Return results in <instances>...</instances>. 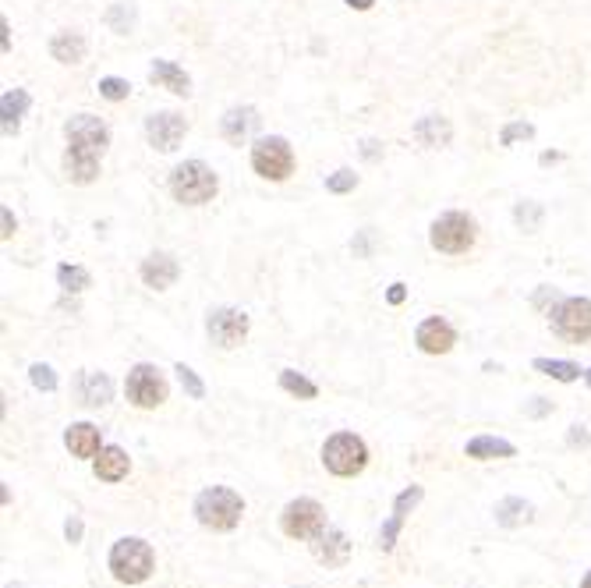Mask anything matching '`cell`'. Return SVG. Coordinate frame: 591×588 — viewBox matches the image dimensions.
I'll list each match as a JSON object with an SVG mask.
<instances>
[{
    "mask_svg": "<svg viewBox=\"0 0 591 588\" xmlns=\"http://www.w3.org/2000/svg\"><path fill=\"white\" fill-rule=\"evenodd\" d=\"M67 135V153L65 170L75 185H93L99 174V157L110 146V128L93 117V114H78L65 125Z\"/></svg>",
    "mask_w": 591,
    "mask_h": 588,
    "instance_id": "cell-1",
    "label": "cell"
},
{
    "mask_svg": "<svg viewBox=\"0 0 591 588\" xmlns=\"http://www.w3.org/2000/svg\"><path fill=\"white\" fill-rule=\"evenodd\" d=\"M245 514V500L234 490H224V486H213V490H202L195 500V518L198 524L213 528V532H230L234 524L241 522Z\"/></svg>",
    "mask_w": 591,
    "mask_h": 588,
    "instance_id": "cell-2",
    "label": "cell"
},
{
    "mask_svg": "<svg viewBox=\"0 0 591 588\" xmlns=\"http://www.w3.org/2000/svg\"><path fill=\"white\" fill-rule=\"evenodd\" d=\"M156 567V556H153V546L142 542V539H121L114 542L110 550V571L121 585H142Z\"/></svg>",
    "mask_w": 591,
    "mask_h": 588,
    "instance_id": "cell-3",
    "label": "cell"
},
{
    "mask_svg": "<svg viewBox=\"0 0 591 588\" xmlns=\"http://www.w3.org/2000/svg\"><path fill=\"white\" fill-rule=\"evenodd\" d=\"M170 192L185 206H202V202H209L216 196V174L202 160H188V164H181L170 174Z\"/></svg>",
    "mask_w": 591,
    "mask_h": 588,
    "instance_id": "cell-4",
    "label": "cell"
},
{
    "mask_svg": "<svg viewBox=\"0 0 591 588\" xmlns=\"http://www.w3.org/2000/svg\"><path fill=\"white\" fill-rule=\"evenodd\" d=\"M323 461H326V468L333 475L351 479V475H358L368 464V451H365V443L355 432H336V436H329L326 447H323Z\"/></svg>",
    "mask_w": 591,
    "mask_h": 588,
    "instance_id": "cell-5",
    "label": "cell"
},
{
    "mask_svg": "<svg viewBox=\"0 0 591 588\" xmlns=\"http://www.w3.org/2000/svg\"><path fill=\"white\" fill-rule=\"evenodd\" d=\"M280 528H284V535H291V539H316V535H323V528H326V511H323L316 500H308V496L291 500V503L284 507V514H280Z\"/></svg>",
    "mask_w": 591,
    "mask_h": 588,
    "instance_id": "cell-6",
    "label": "cell"
},
{
    "mask_svg": "<svg viewBox=\"0 0 591 588\" xmlns=\"http://www.w3.org/2000/svg\"><path fill=\"white\" fill-rule=\"evenodd\" d=\"M252 167L269 177V181H284L291 170H295V153L287 146V138L280 135H269V138H259L252 146Z\"/></svg>",
    "mask_w": 591,
    "mask_h": 588,
    "instance_id": "cell-7",
    "label": "cell"
},
{
    "mask_svg": "<svg viewBox=\"0 0 591 588\" xmlns=\"http://www.w3.org/2000/svg\"><path fill=\"white\" fill-rule=\"evenodd\" d=\"M553 329L570 344H585L591 337V301L588 298H563L553 309Z\"/></svg>",
    "mask_w": 591,
    "mask_h": 588,
    "instance_id": "cell-8",
    "label": "cell"
},
{
    "mask_svg": "<svg viewBox=\"0 0 591 588\" xmlns=\"http://www.w3.org/2000/svg\"><path fill=\"white\" fill-rule=\"evenodd\" d=\"M475 245V224L464 213H446L432 224V248L446 252V256H460Z\"/></svg>",
    "mask_w": 591,
    "mask_h": 588,
    "instance_id": "cell-9",
    "label": "cell"
},
{
    "mask_svg": "<svg viewBox=\"0 0 591 588\" xmlns=\"http://www.w3.org/2000/svg\"><path fill=\"white\" fill-rule=\"evenodd\" d=\"M125 390H128V400H132L135 408H160L166 400V380L160 376V369L156 365H135L132 372H128V383H125Z\"/></svg>",
    "mask_w": 591,
    "mask_h": 588,
    "instance_id": "cell-10",
    "label": "cell"
},
{
    "mask_svg": "<svg viewBox=\"0 0 591 588\" xmlns=\"http://www.w3.org/2000/svg\"><path fill=\"white\" fill-rule=\"evenodd\" d=\"M205 329H209V340L216 348H227L230 351V348H237L248 337V316L237 312V309H216V312H209Z\"/></svg>",
    "mask_w": 591,
    "mask_h": 588,
    "instance_id": "cell-11",
    "label": "cell"
},
{
    "mask_svg": "<svg viewBox=\"0 0 591 588\" xmlns=\"http://www.w3.org/2000/svg\"><path fill=\"white\" fill-rule=\"evenodd\" d=\"M185 117L181 114H153L149 121H145V138H149V146L153 149H160V153H174L177 146H181V138H185Z\"/></svg>",
    "mask_w": 591,
    "mask_h": 588,
    "instance_id": "cell-12",
    "label": "cell"
},
{
    "mask_svg": "<svg viewBox=\"0 0 591 588\" xmlns=\"http://www.w3.org/2000/svg\"><path fill=\"white\" fill-rule=\"evenodd\" d=\"M422 496H426V492H422V486H411V490H404L394 500V518L383 524V532H379V546H383V550H394V546H396L400 524H404V518H407V514H411V511L422 503Z\"/></svg>",
    "mask_w": 591,
    "mask_h": 588,
    "instance_id": "cell-13",
    "label": "cell"
},
{
    "mask_svg": "<svg viewBox=\"0 0 591 588\" xmlns=\"http://www.w3.org/2000/svg\"><path fill=\"white\" fill-rule=\"evenodd\" d=\"M312 553H316L319 563H326V567H344L351 560V542H347V535L340 528H326L323 535H316Z\"/></svg>",
    "mask_w": 591,
    "mask_h": 588,
    "instance_id": "cell-14",
    "label": "cell"
},
{
    "mask_svg": "<svg viewBox=\"0 0 591 588\" xmlns=\"http://www.w3.org/2000/svg\"><path fill=\"white\" fill-rule=\"evenodd\" d=\"M454 340H457V333H454V327L446 319H426L418 327V348L426 355H446L454 348Z\"/></svg>",
    "mask_w": 591,
    "mask_h": 588,
    "instance_id": "cell-15",
    "label": "cell"
},
{
    "mask_svg": "<svg viewBox=\"0 0 591 588\" xmlns=\"http://www.w3.org/2000/svg\"><path fill=\"white\" fill-rule=\"evenodd\" d=\"M177 273H181V266H177L174 256H166V252H153L149 259L142 262V280L149 288H156V291H166L177 280Z\"/></svg>",
    "mask_w": 591,
    "mask_h": 588,
    "instance_id": "cell-16",
    "label": "cell"
},
{
    "mask_svg": "<svg viewBox=\"0 0 591 588\" xmlns=\"http://www.w3.org/2000/svg\"><path fill=\"white\" fill-rule=\"evenodd\" d=\"M259 110L255 106H234V110H227V117H224V125H220V131H224V138L227 142H234V146H241L252 131L259 128Z\"/></svg>",
    "mask_w": 591,
    "mask_h": 588,
    "instance_id": "cell-17",
    "label": "cell"
},
{
    "mask_svg": "<svg viewBox=\"0 0 591 588\" xmlns=\"http://www.w3.org/2000/svg\"><path fill=\"white\" fill-rule=\"evenodd\" d=\"M65 443L75 458H96L99 451H103V443H99V429L93 422H75L65 432Z\"/></svg>",
    "mask_w": 591,
    "mask_h": 588,
    "instance_id": "cell-18",
    "label": "cell"
},
{
    "mask_svg": "<svg viewBox=\"0 0 591 588\" xmlns=\"http://www.w3.org/2000/svg\"><path fill=\"white\" fill-rule=\"evenodd\" d=\"M128 468H132V461H128V454L121 447H103L96 458H93V471H96V479H103V482H121L128 475Z\"/></svg>",
    "mask_w": 591,
    "mask_h": 588,
    "instance_id": "cell-19",
    "label": "cell"
},
{
    "mask_svg": "<svg viewBox=\"0 0 591 588\" xmlns=\"http://www.w3.org/2000/svg\"><path fill=\"white\" fill-rule=\"evenodd\" d=\"M149 78H153L160 89H170V93H177V96H188V93H192V78H188L177 65H170V61H153Z\"/></svg>",
    "mask_w": 591,
    "mask_h": 588,
    "instance_id": "cell-20",
    "label": "cell"
},
{
    "mask_svg": "<svg viewBox=\"0 0 591 588\" xmlns=\"http://www.w3.org/2000/svg\"><path fill=\"white\" fill-rule=\"evenodd\" d=\"M29 106V93L25 89H7L0 96V117H4V135H18V117Z\"/></svg>",
    "mask_w": 591,
    "mask_h": 588,
    "instance_id": "cell-21",
    "label": "cell"
},
{
    "mask_svg": "<svg viewBox=\"0 0 591 588\" xmlns=\"http://www.w3.org/2000/svg\"><path fill=\"white\" fill-rule=\"evenodd\" d=\"M50 54H54V61H61V65H78V61L85 57V39L78 33H57L50 39Z\"/></svg>",
    "mask_w": 591,
    "mask_h": 588,
    "instance_id": "cell-22",
    "label": "cell"
},
{
    "mask_svg": "<svg viewBox=\"0 0 591 588\" xmlns=\"http://www.w3.org/2000/svg\"><path fill=\"white\" fill-rule=\"evenodd\" d=\"M415 138L422 142V146H446L450 138H454V128H450V121L446 117H422L418 125H415Z\"/></svg>",
    "mask_w": 591,
    "mask_h": 588,
    "instance_id": "cell-23",
    "label": "cell"
},
{
    "mask_svg": "<svg viewBox=\"0 0 591 588\" xmlns=\"http://www.w3.org/2000/svg\"><path fill=\"white\" fill-rule=\"evenodd\" d=\"M467 458L475 461H493V458H514V443L496 440V436H475L467 443Z\"/></svg>",
    "mask_w": 591,
    "mask_h": 588,
    "instance_id": "cell-24",
    "label": "cell"
},
{
    "mask_svg": "<svg viewBox=\"0 0 591 588\" xmlns=\"http://www.w3.org/2000/svg\"><path fill=\"white\" fill-rule=\"evenodd\" d=\"M82 400L85 404H106L110 393H114V383L103 376V372H82Z\"/></svg>",
    "mask_w": 591,
    "mask_h": 588,
    "instance_id": "cell-25",
    "label": "cell"
},
{
    "mask_svg": "<svg viewBox=\"0 0 591 588\" xmlns=\"http://www.w3.org/2000/svg\"><path fill=\"white\" fill-rule=\"evenodd\" d=\"M496 522L503 524V528H517V524L531 522V503H525V500H517V496H510V500H503V503L496 507Z\"/></svg>",
    "mask_w": 591,
    "mask_h": 588,
    "instance_id": "cell-26",
    "label": "cell"
},
{
    "mask_svg": "<svg viewBox=\"0 0 591 588\" xmlns=\"http://www.w3.org/2000/svg\"><path fill=\"white\" fill-rule=\"evenodd\" d=\"M535 369L546 372V376H553V380H559V383H574V380L581 376V365L559 361V359H535Z\"/></svg>",
    "mask_w": 591,
    "mask_h": 588,
    "instance_id": "cell-27",
    "label": "cell"
},
{
    "mask_svg": "<svg viewBox=\"0 0 591 588\" xmlns=\"http://www.w3.org/2000/svg\"><path fill=\"white\" fill-rule=\"evenodd\" d=\"M280 387L287 393H295V397H305V400H312V397L319 393V387H316L312 380H305L301 372H295V369H284V372H280Z\"/></svg>",
    "mask_w": 591,
    "mask_h": 588,
    "instance_id": "cell-28",
    "label": "cell"
},
{
    "mask_svg": "<svg viewBox=\"0 0 591 588\" xmlns=\"http://www.w3.org/2000/svg\"><path fill=\"white\" fill-rule=\"evenodd\" d=\"M57 280H61V288L65 291H71V294H78V291H85L89 288V273L82 269V266H57Z\"/></svg>",
    "mask_w": 591,
    "mask_h": 588,
    "instance_id": "cell-29",
    "label": "cell"
},
{
    "mask_svg": "<svg viewBox=\"0 0 591 588\" xmlns=\"http://www.w3.org/2000/svg\"><path fill=\"white\" fill-rule=\"evenodd\" d=\"M514 220H517V228H521V230L535 234V230L542 228V206H538V202H517Z\"/></svg>",
    "mask_w": 591,
    "mask_h": 588,
    "instance_id": "cell-30",
    "label": "cell"
},
{
    "mask_svg": "<svg viewBox=\"0 0 591 588\" xmlns=\"http://www.w3.org/2000/svg\"><path fill=\"white\" fill-rule=\"evenodd\" d=\"M106 22H110L114 33H128L135 25V7H128V4H114L110 15H106Z\"/></svg>",
    "mask_w": 591,
    "mask_h": 588,
    "instance_id": "cell-31",
    "label": "cell"
},
{
    "mask_svg": "<svg viewBox=\"0 0 591 588\" xmlns=\"http://www.w3.org/2000/svg\"><path fill=\"white\" fill-rule=\"evenodd\" d=\"M174 372H177V380H181V387L188 390V397H192V400H202V397H205V387H202V380H198V376H195V369H188V365L181 361V365H177Z\"/></svg>",
    "mask_w": 591,
    "mask_h": 588,
    "instance_id": "cell-32",
    "label": "cell"
},
{
    "mask_svg": "<svg viewBox=\"0 0 591 588\" xmlns=\"http://www.w3.org/2000/svg\"><path fill=\"white\" fill-rule=\"evenodd\" d=\"M29 376H33V387L35 390H57V372L50 369V365H43V361H35L33 369H29Z\"/></svg>",
    "mask_w": 591,
    "mask_h": 588,
    "instance_id": "cell-33",
    "label": "cell"
},
{
    "mask_svg": "<svg viewBox=\"0 0 591 588\" xmlns=\"http://www.w3.org/2000/svg\"><path fill=\"white\" fill-rule=\"evenodd\" d=\"M128 93H132V86L125 78H99V96L121 103V99H128Z\"/></svg>",
    "mask_w": 591,
    "mask_h": 588,
    "instance_id": "cell-34",
    "label": "cell"
},
{
    "mask_svg": "<svg viewBox=\"0 0 591 588\" xmlns=\"http://www.w3.org/2000/svg\"><path fill=\"white\" fill-rule=\"evenodd\" d=\"M355 185H358V174H355V170H336V174L326 181V188H329V192H336V196L351 192Z\"/></svg>",
    "mask_w": 591,
    "mask_h": 588,
    "instance_id": "cell-35",
    "label": "cell"
},
{
    "mask_svg": "<svg viewBox=\"0 0 591 588\" xmlns=\"http://www.w3.org/2000/svg\"><path fill=\"white\" fill-rule=\"evenodd\" d=\"M531 135H535V128H531V125H525V121H514V125H506V128H503L499 142H503V146H514L517 138H531Z\"/></svg>",
    "mask_w": 591,
    "mask_h": 588,
    "instance_id": "cell-36",
    "label": "cell"
},
{
    "mask_svg": "<svg viewBox=\"0 0 591 588\" xmlns=\"http://www.w3.org/2000/svg\"><path fill=\"white\" fill-rule=\"evenodd\" d=\"M65 535H67V542H78L82 539V518H67V524H65Z\"/></svg>",
    "mask_w": 591,
    "mask_h": 588,
    "instance_id": "cell-37",
    "label": "cell"
},
{
    "mask_svg": "<svg viewBox=\"0 0 591 588\" xmlns=\"http://www.w3.org/2000/svg\"><path fill=\"white\" fill-rule=\"evenodd\" d=\"M404 298H407V291H404V284H394V288L386 291V301H390V305H400Z\"/></svg>",
    "mask_w": 591,
    "mask_h": 588,
    "instance_id": "cell-38",
    "label": "cell"
},
{
    "mask_svg": "<svg viewBox=\"0 0 591 588\" xmlns=\"http://www.w3.org/2000/svg\"><path fill=\"white\" fill-rule=\"evenodd\" d=\"M368 248H372V234H368V230H365L362 238H358V241H355V252H358V256H368Z\"/></svg>",
    "mask_w": 591,
    "mask_h": 588,
    "instance_id": "cell-39",
    "label": "cell"
},
{
    "mask_svg": "<svg viewBox=\"0 0 591 588\" xmlns=\"http://www.w3.org/2000/svg\"><path fill=\"white\" fill-rule=\"evenodd\" d=\"M549 408H553V404H549V400H542V397H538V400H535V404H531V408H527V415H535V419H538V415H546V411H549Z\"/></svg>",
    "mask_w": 591,
    "mask_h": 588,
    "instance_id": "cell-40",
    "label": "cell"
},
{
    "mask_svg": "<svg viewBox=\"0 0 591 588\" xmlns=\"http://www.w3.org/2000/svg\"><path fill=\"white\" fill-rule=\"evenodd\" d=\"M362 157L365 160H376V157H379V142H372V138L362 142Z\"/></svg>",
    "mask_w": 591,
    "mask_h": 588,
    "instance_id": "cell-41",
    "label": "cell"
},
{
    "mask_svg": "<svg viewBox=\"0 0 591 588\" xmlns=\"http://www.w3.org/2000/svg\"><path fill=\"white\" fill-rule=\"evenodd\" d=\"M570 443L577 447V443H588V432L581 429V425H574V432H570Z\"/></svg>",
    "mask_w": 591,
    "mask_h": 588,
    "instance_id": "cell-42",
    "label": "cell"
},
{
    "mask_svg": "<svg viewBox=\"0 0 591 588\" xmlns=\"http://www.w3.org/2000/svg\"><path fill=\"white\" fill-rule=\"evenodd\" d=\"M15 234V220H11V209H4V238Z\"/></svg>",
    "mask_w": 591,
    "mask_h": 588,
    "instance_id": "cell-43",
    "label": "cell"
},
{
    "mask_svg": "<svg viewBox=\"0 0 591 588\" xmlns=\"http://www.w3.org/2000/svg\"><path fill=\"white\" fill-rule=\"evenodd\" d=\"M376 0H347V7H355V11H368Z\"/></svg>",
    "mask_w": 591,
    "mask_h": 588,
    "instance_id": "cell-44",
    "label": "cell"
},
{
    "mask_svg": "<svg viewBox=\"0 0 591 588\" xmlns=\"http://www.w3.org/2000/svg\"><path fill=\"white\" fill-rule=\"evenodd\" d=\"M581 588H591V571H588V578H585V582H581Z\"/></svg>",
    "mask_w": 591,
    "mask_h": 588,
    "instance_id": "cell-45",
    "label": "cell"
},
{
    "mask_svg": "<svg viewBox=\"0 0 591 588\" xmlns=\"http://www.w3.org/2000/svg\"><path fill=\"white\" fill-rule=\"evenodd\" d=\"M585 380H588V387H591V369H588V372H585Z\"/></svg>",
    "mask_w": 591,
    "mask_h": 588,
    "instance_id": "cell-46",
    "label": "cell"
},
{
    "mask_svg": "<svg viewBox=\"0 0 591 588\" xmlns=\"http://www.w3.org/2000/svg\"><path fill=\"white\" fill-rule=\"evenodd\" d=\"M7 588H22V585H7Z\"/></svg>",
    "mask_w": 591,
    "mask_h": 588,
    "instance_id": "cell-47",
    "label": "cell"
}]
</instances>
